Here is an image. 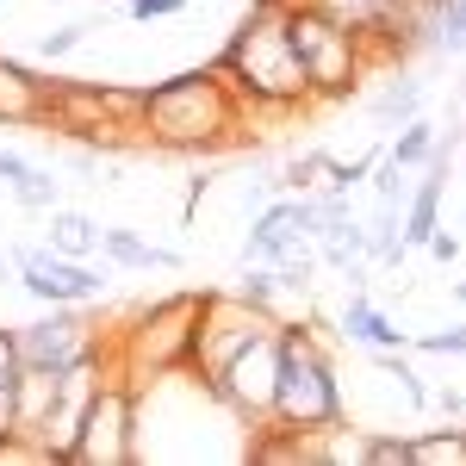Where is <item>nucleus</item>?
I'll return each instance as SVG.
<instances>
[{
  "label": "nucleus",
  "instance_id": "nucleus-16",
  "mask_svg": "<svg viewBox=\"0 0 466 466\" xmlns=\"http://www.w3.org/2000/svg\"><path fill=\"white\" fill-rule=\"evenodd\" d=\"M50 249L69 255V261H87V255H100V224L87 212H69V206H56L50 212Z\"/></svg>",
  "mask_w": 466,
  "mask_h": 466
},
{
  "label": "nucleus",
  "instance_id": "nucleus-25",
  "mask_svg": "<svg viewBox=\"0 0 466 466\" xmlns=\"http://www.w3.org/2000/svg\"><path fill=\"white\" fill-rule=\"evenodd\" d=\"M410 349H423V355H466V323L461 329H423V336H410Z\"/></svg>",
  "mask_w": 466,
  "mask_h": 466
},
{
  "label": "nucleus",
  "instance_id": "nucleus-7",
  "mask_svg": "<svg viewBox=\"0 0 466 466\" xmlns=\"http://www.w3.org/2000/svg\"><path fill=\"white\" fill-rule=\"evenodd\" d=\"M131 461H137V386L106 373L75 417L63 466H131Z\"/></svg>",
  "mask_w": 466,
  "mask_h": 466
},
{
  "label": "nucleus",
  "instance_id": "nucleus-15",
  "mask_svg": "<svg viewBox=\"0 0 466 466\" xmlns=\"http://www.w3.org/2000/svg\"><path fill=\"white\" fill-rule=\"evenodd\" d=\"M367 112H373V118H380V125H404V118H417V112H423V81H417V75H386V81H380V94H373V100H367Z\"/></svg>",
  "mask_w": 466,
  "mask_h": 466
},
{
  "label": "nucleus",
  "instance_id": "nucleus-29",
  "mask_svg": "<svg viewBox=\"0 0 466 466\" xmlns=\"http://www.w3.org/2000/svg\"><path fill=\"white\" fill-rule=\"evenodd\" d=\"M19 367V349H13V329H0V373H13Z\"/></svg>",
  "mask_w": 466,
  "mask_h": 466
},
{
  "label": "nucleus",
  "instance_id": "nucleus-19",
  "mask_svg": "<svg viewBox=\"0 0 466 466\" xmlns=\"http://www.w3.org/2000/svg\"><path fill=\"white\" fill-rule=\"evenodd\" d=\"M360 230H367V261H386V268L404 261V206H386L380 199L373 224H360Z\"/></svg>",
  "mask_w": 466,
  "mask_h": 466
},
{
  "label": "nucleus",
  "instance_id": "nucleus-18",
  "mask_svg": "<svg viewBox=\"0 0 466 466\" xmlns=\"http://www.w3.org/2000/svg\"><path fill=\"white\" fill-rule=\"evenodd\" d=\"M404 461L410 466H466V430L404 435Z\"/></svg>",
  "mask_w": 466,
  "mask_h": 466
},
{
  "label": "nucleus",
  "instance_id": "nucleus-14",
  "mask_svg": "<svg viewBox=\"0 0 466 466\" xmlns=\"http://www.w3.org/2000/svg\"><path fill=\"white\" fill-rule=\"evenodd\" d=\"M336 329H342L349 342H360V349H410V329H398V323L386 318L373 299H360V292L349 299V305H342Z\"/></svg>",
  "mask_w": 466,
  "mask_h": 466
},
{
  "label": "nucleus",
  "instance_id": "nucleus-3",
  "mask_svg": "<svg viewBox=\"0 0 466 466\" xmlns=\"http://www.w3.org/2000/svg\"><path fill=\"white\" fill-rule=\"evenodd\" d=\"M199 311H206V292H168V299H149L131 311L125 329H112V373L131 380L137 392L156 380H175L193 373V336H199Z\"/></svg>",
  "mask_w": 466,
  "mask_h": 466
},
{
  "label": "nucleus",
  "instance_id": "nucleus-11",
  "mask_svg": "<svg viewBox=\"0 0 466 466\" xmlns=\"http://www.w3.org/2000/svg\"><path fill=\"white\" fill-rule=\"evenodd\" d=\"M13 268H19V287L32 299H44V305H94V299H106V274H94L87 261H69L56 249H19Z\"/></svg>",
  "mask_w": 466,
  "mask_h": 466
},
{
  "label": "nucleus",
  "instance_id": "nucleus-30",
  "mask_svg": "<svg viewBox=\"0 0 466 466\" xmlns=\"http://www.w3.org/2000/svg\"><path fill=\"white\" fill-rule=\"evenodd\" d=\"M454 299H461V305H466V280H454Z\"/></svg>",
  "mask_w": 466,
  "mask_h": 466
},
{
  "label": "nucleus",
  "instance_id": "nucleus-8",
  "mask_svg": "<svg viewBox=\"0 0 466 466\" xmlns=\"http://www.w3.org/2000/svg\"><path fill=\"white\" fill-rule=\"evenodd\" d=\"M274 323H280V318L261 311V305H249L243 292H206L199 336H193V373H199V386H212L218 373H224V360L243 355L255 336H268Z\"/></svg>",
  "mask_w": 466,
  "mask_h": 466
},
{
  "label": "nucleus",
  "instance_id": "nucleus-4",
  "mask_svg": "<svg viewBox=\"0 0 466 466\" xmlns=\"http://www.w3.org/2000/svg\"><path fill=\"white\" fill-rule=\"evenodd\" d=\"M287 37L299 50V69L311 87V106H336L367 81V37L336 25L318 0H287Z\"/></svg>",
  "mask_w": 466,
  "mask_h": 466
},
{
  "label": "nucleus",
  "instance_id": "nucleus-21",
  "mask_svg": "<svg viewBox=\"0 0 466 466\" xmlns=\"http://www.w3.org/2000/svg\"><path fill=\"white\" fill-rule=\"evenodd\" d=\"M430 50L466 56V0H435V19H430Z\"/></svg>",
  "mask_w": 466,
  "mask_h": 466
},
{
  "label": "nucleus",
  "instance_id": "nucleus-26",
  "mask_svg": "<svg viewBox=\"0 0 466 466\" xmlns=\"http://www.w3.org/2000/svg\"><path fill=\"white\" fill-rule=\"evenodd\" d=\"M81 37H87V25H56V32L37 37V56H44V63H56V56H69Z\"/></svg>",
  "mask_w": 466,
  "mask_h": 466
},
{
  "label": "nucleus",
  "instance_id": "nucleus-23",
  "mask_svg": "<svg viewBox=\"0 0 466 466\" xmlns=\"http://www.w3.org/2000/svg\"><path fill=\"white\" fill-rule=\"evenodd\" d=\"M360 461H367V466H410V461H404V435L367 430V435H360Z\"/></svg>",
  "mask_w": 466,
  "mask_h": 466
},
{
  "label": "nucleus",
  "instance_id": "nucleus-20",
  "mask_svg": "<svg viewBox=\"0 0 466 466\" xmlns=\"http://www.w3.org/2000/svg\"><path fill=\"white\" fill-rule=\"evenodd\" d=\"M435 144H441V137H435V125L417 112V118H404V125H398V137L386 144V162H398V168H423V162L435 156Z\"/></svg>",
  "mask_w": 466,
  "mask_h": 466
},
{
  "label": "nucleus",
  "instance_id": "nucleus-12",
  "mask_svg": "<svg viewBox=\"0 0 466 466\" xmlns=\"http://www.w3.org/2000/svg\"><path fill=\"white\" fill-rule=\"evenodd\" d=\"M299 243H311L305 237V199L287 193V199H274V206H261L249 224V243H243V261H280L287 249Z\"/></svg>",
  "mask_w": 466,
  "mask_h": 466
},
{
  "label": "nucleus",
  "instance_id": "nucleus-22",
  "mask_svg": "<svg viewBox=\"0 0 466 466\" xmlns=\"http://www.w3.org/2000/svg\"><path fill=\"white\" fill-rule=\"evenodd\" d=\"M13 199L25 212H56L63 206V187H56V175H44V168H25V175L13 180Z\"/></svg>",
  "mask_w": 466,
  "mask_h": 466
},
{
  "label": "nucleus",
  "instance_id": "nucleus-5",
  "mask_svg": "<svg viewBox=\"0 0 466 466\" xmlns=\"http://www.w3.org/2000/svg\"><path fill=\"white\" fill-rule=\"evenodd\" d=\"M274 430H323L342 423V380L323 355L311 323H280V386H274Z\"/></svg>",
  "mask_w": 466,
  "mask_h": 466
},
{
  "label": "nucleus",
  "instance_id": "nucleus-24",
  "mask_svg": "<svg viewBox=\"0 0 466 466\" xmlns=\"http://www.w3.org/2000/svg\"><path fill=\"white\" fill-rule=\"evenodd\" d=\"M0 441H19V367L0 373Z\"/></svg>",
  "mask_w": 466,
  "mask_h": 466
},
{
  "label": "nucleus",
  "instance_id": "nucleus-28",
  "mask_svg": "<svg viewBox=\"0 0 466 466\" xmlns=\"http://www.w3.org/2000/svg\"><path fill=\"white\" fill-rule=\"evenodd\" d=\"M423 249H430L435 261H454V255H461V237H448V230H435V237L423 243Z\"/></svg>",
  "mask_w": 466,
  "mask_h": 466
},
{
  "label": "nucleus",
  "instance_id": "nucleus-27",
  "mask_svg": "<svg viewBox=\"0 0 466 466\" xmlns=\"http://www.w3.org/2000/svg\"><path fill=\"white\" fill-rule=\"evenodd\" d=\"M187 0H131V19H175Z\"/></svg>",
  "mask_w": 466,
  "mask_h": 466
},
{
  "label": "nucleus",
  "instance_id": "nucleus-9",
  "mask_svg": "<svg viewBox=\"0 0 466 466\" xmlns=\"http://www.w3.org/2000/svg\"><path fill=\"white\" fill-rule=\"evenodd\" d=\"M274 386H280V323H274L268 336H255L243 355L224 360V373H218L206 392H212L237 423L261 430V423L274 417Z\"/></svg>",
  "mask_w": 466,
  "mask_h": 466
},
{
  "label": "nucleus",
  "instance_id": "nucleus-10",
  "mask_svg": "<svg viewBox=\"0 0 466 466\" xmlns=\"http://www.w3.org/2000/svg\"><path fill=\"white\" fill-rule=\"evenodd\" d=\"M13 349H19V367H50V373H63L75 360H94L106 349V336L87 329L81 305H50V318L13 329Z\"/></svg>",
  "mask_w": 466,
  "mask_h": 466
},
{
  "label": "nucleus",
  "instance_id": "nucleus-17",
  "mask_svg": "<svg viewBox=\"0 0 466 466\" xmlns=\"http://www.w3.org/2000/svg\"><path fill=\"white\" fill-rule=\"evenodd\" d=\"M100 255L106 261H118V268H180V255L175 249H156V243H144L137 230H100Z\"/></svg>",
  "mask_w": 466,
  "mask_h": 466
},
{
  "label": "nucleus",
  "instance_id": "nucleus-1",
  "mask_svg": "<svg viewBox=\"0 0 466 466\" xmlns=\"http://www.w3.org/2000/svg\"><path fill=\"white\" fill-rule=\"evenodd\" d=\"M243 131H249V106L237 100V87L224 81L218 63L144 87V112H137L144 149H168V156H224V149L243 144Z\"/></svg>",
  "mask_w": 466,
  "mask_h": 466
},
{
  "label": "nucleus",
  "instance_id": "nucleus-13",
  "mask_svg": "<svg viewBox=\"0 0 466 466\" xmlns=\"http://www.w3.org/2000/svg\"><path fill=\"white\" fill-rule=\"evenodd\" d=\"M44 106H50V81L0 56V125H44Z\"/></svg>",
  "mask_w": 466,
  "mask_h": 466
},
{
  "label": "nucleus",
  "instance_id": "nucleus-2",
  "mask_svg": "<svg viewBox=\"0 0 466 466\" xmlns=\"http://www.w3.org/2000/svg\"><path fill=\"white\" fill-rule=\"evenodd\" d=\"M218 69L237 87V100L255 112H305L311 87L299 69V50L287 37V0H255L243 13V25L230 32V44L218 50Z\"/></svg>",
  "mask_w": 466,
  "mask_h": 466
},
{
  "label": "nucleus",
  "instance_id": "nucleus-6",
  "mask_svg": "<svg viewBox=\"0 0 466 466\" xmlns=\"http://www.w3.org/2000/svg\"><path fill=\"white\" fill-rule=\"evenodd\" d=\"M137 112H144V87H106V81H50L44 131H63V137H75V144H94V149H125V144H144V137H137Z\"/></svg>",
  "mask_w": 466,
  "mask_h": 466
}]
</instances>
